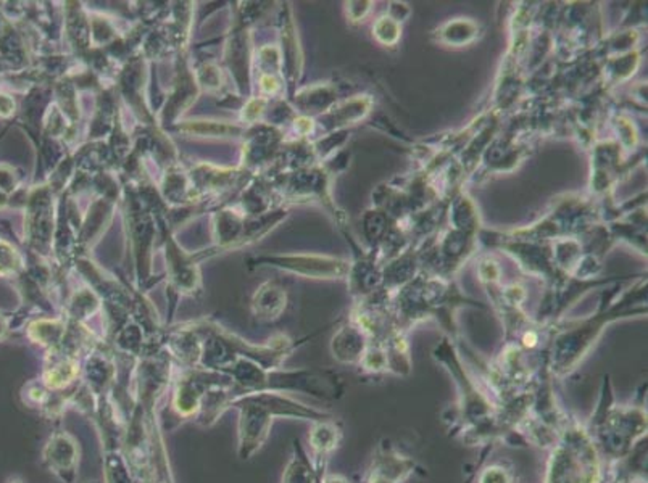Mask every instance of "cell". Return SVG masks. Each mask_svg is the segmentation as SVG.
I'll list each match as a JSON object with an SVG mask.
<instances>
[{"mask_svg": "<svg viewBox=\"0 0 648 483\" xmlns=\"http://www.w3.org/2000/svg\"><path fill=\"white\" fill-rule=\"evenodd\" d=\"M228 384L213 380L207 374H189L179 380L177 392L173 395V408L179 414V418H192L198 414L200 401L205 393L215 387H225Z\"/></svg>", "mask_w": 648, "mask_h": 483, "instance_id": "9", "label": "cell"}, {"mask_svg": "<svg viewBox=\"0 0 648 483\" xmlns=\"http://www.w3.org/2000/svg\"><path fill=\"white\" fill-rule=\"evenodd\" d=\"M282 483H318V474L313 462L309 459L299 440L294 441V456L284 470Z\"/></svg>", "mask_w": 648, "mask_h": 483, "instance_id": "12", "label": "cell"}, {"mask_svg": "<svg viewBox=\"0 0 648 483\" xmlns=\"http://www.w3.org/2000/svg\"><path fill=\"white\" fill-rule=\"evenodd\" d=\"M318 483H349V480L346 477L336 474H324L323 477H318Z\"/></svg>", "mask_w": 648, "mask_h": 483, "instance_id": "17", "label": "cell"}, {"mask_svg": "<svg viewBox=\"0 0 648 483\" xmlns=\"http://www.w3.org/2000/svg\"><path fill=\"white\" fill-rule=\"evenodd\" d=\"M606 464L584 422L571 418L550 448L543 483H605Z\"/></svg>", "mask_w": 648, "mask_h": 483, "instance_id": "4", "label": "cell"}, {"mask_svg": "<svg viewBox=\"0 0 648 483\" xmlns=\"http://www.w3.org/2000/svg\"><path fill=\"white\" fill-rule=\"evenodd\" d=\"M476 26L470 22L451 23L445 26L444 35L449 43L466 44L474 39V35H463V31H470Z\"/></svg>", "mask_w": 648, "mask_h": 483, "instance_id": "15", "label": "cell"}, {"mask_svg": "<svg viewBox=\"0 0 648 483\" xmlns=\"http://www.w3.org/2000/svg\"><path fill=\"white\" fill-rule=\"evenodd\" d=\"M342 438H344V430L334 418L318 420L311 424L309 441H310V448L313 451V458H315L313 466H315L318 477H323L326 474L329 458L340 447Z\"/></svg>", "mask_w": 648, "mask_h": 483, "instance_id": "8", "label": "cell"}, {"mask_svg": "<svg viewBox=\"0 0 648 483\" xmlns=\"http://www.w3.org/2000/svg\"><path fill=\"white\" fill-rule=\"evenodd\" d=\"M43 461L62 482H75L79 464L78 441L66 432H56L44 447Z\"/></svg>", "mask_w": 648, "mask_h": 483, "instance_id": "7", "label": "cell"}, {"mask_svg": "<svg viewBox=\"0 0 648 483\" xmlns=\"http://www.w3.org/2000/svg\"><path fill=\"white\" fill-rule=\"evenodd\" d=\"M437 365L442 366L457 387V403L442 414L449 434L468 447L501 443L497 405L486 384L466 367L455 345L444 338L432 350Z\"/></svg>", "mask_w": 648, "mask_h": 483, "instance_id": "1", "label": "cell"}, {"mask_svg": "<svg viewBox=\"0 0 648 483\" xmlns=\"http://www.w3.org/2000/svg\"><path fill=\"white\" fill-rule=\"evenodd\" d=\"M605 483H647V438L639 441L629 455L610 462Z\"/></svg>", "mask_w": 648, "mask_h": 483, "instance_id": "10", "label": "cell"}, {"mask_svg": "<svg viewBox=\"0 0 648 483\" xmlns=\"http://www.w3.org/2000/svg\"><path fill=\"white\" fill-rule=\"evenodd\" d=\"M78 374L79 367L75 361L62 359L44 371L43 384L50 392H60L64 388H68L76 380Z\"/></svg>", "mask_w": 648, "mask_h": 483, "instance_id": "13", "label": "cell"}, {"mask_svg": "<svg viewBox=\"0 0 648 483\" xmlns=\"http://www.w3.org/2000/svg\"><path fill=\"white\" fill-rule=\"evenodd\" d=\"M645 313H647V307L629 308L627 301H623L621 305L608 307L595 316L560 330L557 336L553 337L549 355L545 357L550 376L557 380L568 377L578 369L579 365L591 353L608 324L623 317L645 315Z\"/></svg>", "mask_w": 648, "mask_h": 483, "instance_id": "5", "label": "cell"}, {"mask_svg": "<svg viewBox=\"0 0 648 483\" xmlns=\"http://www.w3.org/2000/svg\"><path fill=\"white\" fill-rule=\"evenodd\" d=\"M584 426L603 459L618 461L647 438V408L643 403H618L612 378L603 376L597 407Z\"/></svg>", "mask_w": 648, "mask_h": 483, "instance_id": "2", "label": "cell"}, {"mask_svg": "<svg viewBox=\"0 0 648 483\" xmlns=\"http://www.w3.org/2000/svg\"><path fill=\"white\" fill-rule=\"evenodd\" d=\"M231 407L239 408V458L250 459L268 438L275 418L318 420L331 419V413L309 407L288 393L252 392L234 397Z\"/></svg>", "mask_w": 648, "mask_h": 483, "instance_id": "3", "label": "cell"}, {"mask_svg": "<svg viewBox=\"0 0 648 483\" xmlns=\"http://www.w3.org/2000/svg\"><path fill=\"white\" fill-rule=\"evenodd\" d=\"M374 33L378 35L380 43L394 44L399 39V26L390 18H382L380 22H378Z\"/></svg>", "mask_w": 648, "mask_h": 483, "instance_id": "16", "label": "cell"}, {"mask_svg": "<svg viewBox=\"0 0 648 483\" xmlns=\"http://www.w3.org/2000/svg\"><path fill=\"white\" fill-rule=\"evenodd\" d=\"M370 342L367 332L357 322L347 324L332 338V355L342 365H359Z\"/></svg>", "mask_w": 648, "mask_h": 483, "instance_id": "11", "label": "cell"}, {"mask_svg": "<svg viewBox=\"0 0 648 483\" xmlns=\"http://www.w3.org/2000/svg\"><path fill=\"white\" fill-rule=\"evenodd\" d=\"M92 483H97V482H92Z\"/></svg>", "mask_w": 648, "mask_h": 483, "instance_id": "19", "label": "cell"}, {"mask_svg": "<svg viewBox=\"0 0 648 483\" xmlns=\"http://www.w3.org/2000/svg\"><path fill=\"white\" fill-rule=\"evenodd\" d=\"M416 474H424V470L413 458L403 455L390 441L380 440L363 483H405Z\"/></svg>", "mask_w": 648, "mask_h": 483, "instance_id": "6", "label": "cell"}, {"mask_svg": "<svg viewBox=\"0 0 648 483\" xmlns=\"http://www.w3.org/2000/svg\"><path fill=\"white\" fill-rule=\"evenodd\" d=\"M478 483H514L513 472L503 464H491L482 466L478 477Z\"/></svg>", "mask_w": 648, "mask_h": 483, "instance_id": "14", "label": "cell"}, {"mask_svg": "<svg viewBox=\"0 0 648 483\" xmlns=\"http://www.w3.org/2000/svg\"><path fill=\"white\" fill-rule=\"evenodd\" d=\"M10 483H22V482H18V480H14V482H10Z\"/></svg>", "mask_w": 648, "mask_h": 483, "instance_id": "18", "label": "cell"}]
</instances>
